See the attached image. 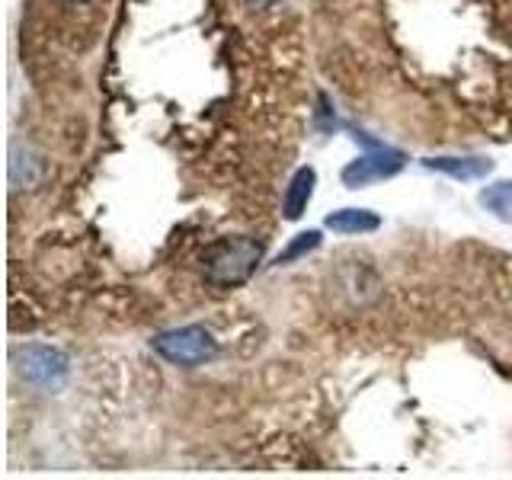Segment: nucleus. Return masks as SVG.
I'll use <instances>...</instances> for the list:
<instances>
[{"label": "nucleus", "instance_id": "obj_1", "mask_svg": "<svg viewBox=\"0 0 512 480\" xmlns=\"http://www.w3.org/2000/svg\"><path fill=\"white\" fill-rule=\"evenodd\" d=\"M266 244L256 237H231L205 256V282L215 288L244 285L263 263Z\"/></svg>", "mask_w": 512, "mask_h": 480}, {"label": "nucleus", "instance_id": "obj_2", "mask_svg": "<svg viewBox=\"0 0 512 480\" xmlns=\"http://www.w3.org/2000/svg\"><path fill=\"white\" fill-rule=\"evenodd\" d=\"M13 368L29 388L42 394H58L71 378V362L58 346L45 343H29L13 352Z\"/></svg>", "mask_w": 512, "mask_h": 480}, {"label": "nucleus", "instance_id": "obj_3", "mask_svg": "<svg viewBox=\"0 0 512 480\" xmlns=\"http://www.w3.org/2000/svg\"><path fill=\"white\" fill-rule=\"evenodd\" d=\"M151 346L160 359L170 362V365H180V368H196V365H205L218 356L215 336L199 324L173 327V330L157 333L151 340Z\"/></svg>", "mask_w": 512, "mask_h": 480}, {"label": "nucleus", "instance_id": "obj_4", "mask_svg": "<svg viewBox=\"0 0 512 480\" xmlns=\"http://www.w3.org/2000/svg\"><path fill=\"white\" fill-rule=\"evenodd\" d=\"M407 167V154L404 151H394V148H378L372 154H362L356 157L352 164L343 167V183L349 189H362V186H372L381 180H391L400 170Z\"/></svg>", "mask_w": 512, "mask_h": 480}, {"label": "nucleus", "instance_id": "obj_5", "mask_svg": "<svg viewBox=\"0 0 512 480\" xmlns=\"http://www.w3.org/2000/svg\"><path fill=\"white\" fill-rule=\"evenodd\" d=\"M314 186H317V170L314 167H298L295 176L288 180L285 199H282V218L285 221H298L314 199Z\"/></svg>", "mask_w": 512, "mask_h": 480}, {"label": "nucleus", "instance_id": "obj_6", "mask_svg": "<svg viewBox=\"0 0 512 480\" xmlns=\"http://www.w3.org/2000/svg\"><path fill=\"white\" fill-rule=\"evenodd\" d=\"M423 167L452 176V180H484L496 164L490 157H426Z\"/></svg>", "mask_w": 512, "mask_h": 480}, {"label": "nucleus", "instance_id": "obj_7", "mask_svg": "<svg viewBox=\"0 0 512 480\" xmlns=\"http://www.w3.org/2000/svg\"><path fill=\"white\" fill-rule=\"evenodd\" d=\"M324 224L336 234H372L381 228V218L372 208H340V212H330Z\"/></svg>", "mask_w": 512, "mask_h": 480}, {"label": "nucleus", "instance_id": "obj_8", "mask_svg": "<svg viewBox=\"0 0 512 480\" xmlns=\"http://www.w3.org/2000/svg\"><path fill=\"white\" fill-rule=\"evenodd\" d=\"M477 202L484 205L493 218L512 221V180H496V183L484 186V189H480Z\"/></svg>", "mask_w": 512, "mask_h": 480}, {"label": "nucleus", "instance_id": "obj_9", "mask_svg": "<svg viewBox=\"0 0 512 480\" xmlns=\"http://www.w3.org/2000/svg\"><path fill=\"white\" fill-rule=\"evenodd\" d=\"M320 231H301V234H295L292 240H288V247L276 256V266H292V263H298L301 256H308V253H314L317 247H320Z\"/></svg>", "mask_w": 512, "mask_h": 480}, {"label": "nucleus", "instance_id": "obj_10", "mask_svg": "<svg viewBox=\"0 0 512 480\" xmlns=\"http://www.w3.org/2000/svg\"><path fill=\"white\" fill-rule=\"evenodd\" d=\"M247 4H253V7H272V4H279V0H247Z\"/></svg>", "mask_w": 512, "mask_h": 480}, {"label": "nucleus", "instance_id": "obj_11", "mask_svg": "<svg viewBox=\"0 0 512 480\" xmlns=\"http://www.w3.org/2000/svg\"><path fill=\"white\" fill-rule=\"evenodd\" d=\"M71 4H84V0H71Z\"/></svg>", "mask_w": 512, "mask_h": 480}]
</instances>
